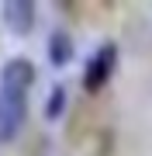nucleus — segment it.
Returning <instances> with one entry per match:
<instances>
[{"label": "nucleus", "mask_w": 152, "mask_h": 156, "mask_svg": "<svg viewBox=\"0 0 152 156\" xmlns=\"http://www.w3.org/2000/svg\"><path fill=\"white\" fill-rule=\"evenodd\" d=\"M24 111H28L24 94H7V90H0V142H11L17 135V128L24 125Z\"/></svg>", "instance_id": "obj_2"}, {"label": "nucleus", "mask_w": 152, "mask_h": 156, "mask_svg": "<svg viewBox=\"0 0 152 156\" xmlns=\"http://www.w3.org/2000/svg\"><path fill=\"white\" fill-rule=\"evenodd\" d=\"M62 108H66V87L59 83V87H52V94L45 101V118H59Z\"/></svg>", "instance_id": "obj_6"}, {"label": "nucleus", "mask_w": 152, "mask_h": 156, "mask_svg": "<svg viewBox=\"0 0 152 156\" xmlns=\"http://www.w3.org/2000/svg\"><path fill=\"white\" fill-rule=\"evenodd\" d=\"M114 62H118V45L114 42H104L100 49L90 56V62H86V69H83V87L90 90V94H97V90L111 80Z\"/></svg>", "instance_id": "obj_1"}, {"label": "nucleus", "mask_w": 152, "mask_h": 156, "mask_svg": "<svg viewBox=\"0 0 152 156\" xmlns=\"http://www.w3.org/2000/svg\"><path fill=\"white\" fill-rule=\"evenodd\" d=\"M49 56H52V62L56 66H66L69 59H73V35L69 31H52L49 35Z\"/></svg>", "instance_id": "obj_5"}, {"label": "nucleus", "mask_w": 152, "mask_h": 156, "mask_svg": "<svg viewBox=\"0 0 152 156\" xmlns=\"http://www.w3.org/2000/svg\"><path fill=\"white\" fill-rule=\"evenodd\" d=\"M31 83H35V66H31V59L14 56V59H7L4 66H0V90H7V94H24Z\"/></svg>", "instance_id": "obj_3"}, {"label": "nucleus", "mask_w": 152, "mask_h": 156, "mask_svg": "<svg viewBox=\"0 0 152 156\" xmlns=\"http://www.w3.org/2000/svg\"><path fill=\"white\" fill-rule=\"evenodd\" d=\"M0 17L14 35H28L35 28V4L31 0H7L0 7Z\"/></svg>", "instance_id": "obj_4"}]
</instances>
